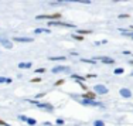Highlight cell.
<instances>
[{
  "mask_svg": "<svg viewBox=\"0 0 133 126\" xmlns=\"http://www.w3.org/2000/svg\"><path fill=\"white\" fill-rule=\"evenodd\" d=\"M62 17L59 13H55V14H41V16H37V20H50V21H57Z\"/></svg>",
  "mask_w": 133,
  "mask_h": 126,
  "instance_id": "1",
  "label": "cell"
},
{
  "mask_svg": "<svg viewBox=\"0 0 133 126\" xmlns=\"http://www.w3.org/2000/svg\"><path fill=\"white\" fill-rule=\"evenodd\" d=\"M93 92L96 95H106L108 94V88L103 85V84H98V85L93 86Z\"/></svg>",
  "mask_w": 133,
  "mask_h": 126,
  "instance_id": "2",
  "label": "cell"
},
{
  "mask_svg": "<svg viewBox=\"0 0 133 126\" xmlns=\"http://www.w3.org/2000/svg\"><path fill=\"white\" fill-rule=\"evenodd\" d=\"M48 26H57V27H67V29H72V27H75L74 24H70V23H62V21H48Z\"/></svg>",
  "mask_w": 133,
  "mask_h": 126,
  "instance_id": "3",
  "label": "cell"
},
{
  "mask_svg": "<svg viewBox=\"0 0 133 126\" xmlns=\"http://www.w3.org/2000/svg\"><path fill=\"white\" fill-rule=\"evenodd\" d=\"M51 71L54 74H59V72H70L71 68L70 67H65V65H57V67H54Z\"/></svg>",
  "mask_w": 133,
  "mask_h": 126,
  "instance_id": "4",
  "label": "cell"
},
{
  "mask_svg": "<svg viewBox=\"0 0 133 126\" xmlns=\"http://www.w3.org/2000/svg\"><path fill=\"white\" fill-rule=\"evenodd\" d=\"M81 103L85 105V106H102L101 102H96L93 99H81Z\"/></svg>",
  "mask_w": 133,
  "mask_h": 126,
  "instance_id": "5",
  "label": "cell"
},
{
  "mask_svg": "<svg viewBox=\"0 0 133 126\" xmlns=\"http://www.w3.org/2000/svg\"><path fill=\"white\" fill-rule=\"evenodd\" d=\"M58 3H82V4H91V0H58Z\"/></svg>",
  "mask_w": 133,
  "mask_h": 126,
  "instance_id": "6",
  "label": "cell"
},
{
  "mask_svg": "<svg viewBox=\"0 0 133 126\" xmlns=\"http://www.w3.org/2000/svg\"><path fill=\"white\" fill-rule=\"evenodd\" d=\"M95 98H96V94L93 91H88L85 94H82V99H93L95 101Z\"/></svg>",
  "mask_w": 133,
  "mask_h": 126,
  "instance_id": "7",
  "label": "cell"
},
{
  "mask_svg": "<svg viewBox=\"0 0 133 126\" xmlns=\"http://www.w3.org/2000/svg\"><path fill=\"white\" fill-rule=\"evenodd\" d=\"M119 94H120L123 98H126V99L132 96V91H130V89H127V88H122L120 91H119Z\"/></svg>",
  "mask_w": 133,
  "mask_h": 126,
  "instance_id": "8",
  "label": "cell"
},
{
  "mask_svg": "<svg viewBox=\"0 0 133 126\" xmlns=\"http://www.w3.org/2000/svg\"><path fill=\"white\" fill-rule=\"evenodd\" d=\"M0 43L6 47L7 50H12V48H13V43H12V41L6 40V38H3V37H0Z\"/></svg>",
  "mask_w": 133,
  "mask_h": 126,
  "instance_id": "9",
  "label": "cell"
},
{
  "mask_svg": "<svg viewBox=\"0 0 133 126\" xmlns=\"http://www.w3.org/2000/svg\"><path fill=\"white\" fill-rule=\"evenodd\" d=\"M13 40L17 41V43H31L33 38H29V37H14Z\"/></svg>",
  "mask_w": 133,
  "mask_h": 126,
  "instance_id": "10",
  "label": "cell"
},
{
  "mask_svg": "<svg viewBox=\"0 0 133 126\" xmlns=\"http://www.w3.org/2000/svg\"><path fill=\"white\" fill-rule=\"evenodd\" d=\"M98 60L102 61L103 64H115V60H113V58H109V57H99Z\"/></svg>",
  "mask_w": 133,
  "mask_h": 126,
  "instance_id": "11",
  "label": "cell"
},
{
  "mask_svg": "<svg viewBox=\"0 0 133 126\" xmlns=\"http://www.w3.org/2000/svg\"><path fill=\"white\" fill-rule=\"evenodd\" d=\"M38 108L41 109H47V110H52V105L51 103H35Z\"/></svg>",
  "mask_w": 133,
  "mask_h": 126,
  "instance_id": "12",
  "label": "cell"
},
{
  "mask_svg": "<svg viewBox=\"0 0 133 126\" xmlns=\"http://www.w3.org/2000/svg\"><path fill=\"white\" fill-rule=\"evenodd\" d=\"M31 65H33V63H31V61H27V63H20V64H18V68L27 69V68H30Z\"/></svg>",
  "mask_w": 133,
  "mask_h": 126,
  "instance_id": "13",
  "label": "cell"
},
{
  "mask_svg": "<svg viewBox=\"0 0 133 126\" xmlns=\"http://www.w3.org/2000/svg\"><path fill=\"white\" fill-rule=\"evenodd\" d=\"M123 35H127V37H130V38H133V31H130V30H123V29H120L119 30Z\"/></svg>",
  "mask_w": 133,
  "mask_h": 126,
  "instance_id": "14",
  "label": "cell"
},
{
  "mask_svg": "<svg viewBox=\"0 0 133 126\" xmlns=\"http://www.w3.org/2000/svg\"><path fill=\"white\" fill-rule=\"evenodd\" d=\"M34 33L35 34H40V33H50V29H35Z\"/></svg>",
  "mask_w": 133,
  "mask_h": 126,
  "instance_id": "15",
  "label": "cell"
},
{
  "mask_svg": "<svg viewBox=\"0 0 133 126\" xmlns=\"http://www.w3.org/2000/svg\"><path fill=\"white\" fill-rule=\"evenodd\" d=\"M72 78H74V79H78L79 82H84V79H85L84 77H79V75H76V74H72Z\"/></svg>",
  "mask_w": 133,
  "mask_h": 126,
  "instance_id": "16",
  "label": "cell"
},
{
  "mask_svg": "<svg viewBox=\"0 0 133 126\" xmlns=\"http://www.w3.org/2000/svg\"><path fill=\"white\" fill-rule=\"evenodd\" d=\"M50 60L51 61H64L65 57H50Z\"/></svg>",
  "mask_w": 133,
  "mask_h": 126,
  "instance_id": "17",
  "label": "cell"
},
{
  "mask_svg": "<svg viewBox=\"0 0 133 126\" xmlns=\"http://www.w3.org/2000/svg\"><path fill=\"white\" fill-rule=\"evenodd\" d=\"M72 38H74V40H78V41H82V40H84V37H82V35H79V34H74V35H72Z\"/></svg>",
  "mask_w": 133,
  "mask_h": 126,
  "instance_id": "18",
  "label": "cell"
},
{
  "mask_svg": "<svg viewBox=\"0 0 133 126\" xmlns=\"http://www.w3.org/2000/svg\"><path fill=\"white\" fill-rule=\"evenodd\" d=\"M93 126H105V123L102 120H95V122H93Z\"/></svg>",
  "mask_w": 133,
  "mask_h": 126,
  "instance_id": "19",
  "label": "cell"
},
{
  "mask_svg": "<svg viewBox=\"0 0 133 126\" xmlns=\"http://www.w3.org/2000/svg\"><path fill=\"white\" fill-rule=\"evenodd\" d=\"M113 72H115L116 75H120V74H123L125 71H123V68H116L115 71H113Z\"/></svg>",
  "mask_w": 133,
  "mask_h": 126,
  "instance_id": "20",
  "label": "cell"
},
{
  "mask_svg": "<svg viewBox=\"0 0 133 126\" xmlns=\"http://www.w3.org/2000/svg\"><path fill=\"white\" fill-rule=\"evenodd\" d=\"M27 123H29V125H31V126H34L35 123H37V120H35V119H31V118H29V120H27Z\"/></svg>",
  "mask_w": 133,
  "mask_h": 126,
  "instance_id": "21",
  "label": "cell"
},
{
  "mask_svg": "<svg viewBox=\"0 0 133 126\" xmlns=\"http://www.w3.org/2000/svg\"><path fill=\"white\" fill-rule=\"evenodd\" d=\"M18 119L23 120V122H27V120H29V118H27V116H24V115H20V116H18Z\"/></svg>",
  "mask_w": 133,
  "mask_h": 126,
  "instance_id": "22",
  "label": "cell"
},
{
  "mask_svg": "<svg viewBox=\"0 0 133 126\" xmlns=\"http://www.w3.org/2000/svg\"><path fill=\"white\" fill-rule=\"evenodd\" d=\"M64 84V79H58L57 82H55V86H61Z\"/></svg>",
  "mask_w": 133,
  "mask_h": 126,
  "instance_id": "23",
  "label": "cell"
},
{
  "mask_svg": "<svg viewBox=\"0 0 133 126\" xmlns=\"http://www.w3.org/2000/svg\"><path fill=\"white\" fill-rule=\"evenodd\" d=\"M35 72L37 74H43V72H45V68H38V69H35Z\"/></svg>",
  "mask_w": 133,
  "mask_h": 126,
  "instance_id": "24",
  "label": "cell"
},
{
  "mask_svg": "<svg viewBox=\"0 0 133 126\" xmlns=\"http://www.w3.org/2000/svg\"><path fill=\"white\" fill-rule=\"evenodd\" d=\"M89 33H91L89 30H81V31H79V35L81 34H89Z\"/></svg>",
  "mask_w": 133,
  "mask_h": 126,
  "instance_id": "25",
  "label": "cell"
},
{
  "mask_svg": "<svg viewBox=\"0 0 133 126\" xmlns=\"http://www.w3.org/2000/svg\"><path fill=\"white\" fill-rule=\"evenodd\" d=\"M43 96H45V92H41V94H37V95H35V98H43Z\"/></svg>",
  "mask_w": 133,
  "mask_h": 126,
  "instance_id": "26",
  "label": "cell"
},
{
  "mask_svg": "<svg viewBox=\"0 0 133 126\" xmlns=\"http://www.w3.org/2000/svg\"><path fill=\"white\" fill-rule=\"evenodd\" d=\"M81 61H84V63H91V64H95V61H93V60H81Z\"/></svg>",
  "mask_w": 133,
  "mask_h": 126,
  "instance_id": "27",
  "label": "cell"
},
{
  "mask_svg": "<svg viewBox=\"0 0 133 126\" xmlns=\"http://www.w3.org/2000/svg\"><path fill=\"white\" fill-rule=\"evenodd\" d=\"M3 82H6V84H7V78H3V77H0V84H3Z\"/></svg>",
  "mask_w": 133,
  "mask_h": 126,
  "instance_id": "28",
  "label": "cell"
},
{
  "mask_svg": "<svg viewBox=\"0 0 133 126\" xmlns=\"http://www.w3.org/2000/svg\"><path fill=\"white\" fill-rule=\"evenodd\" d=\"M0 125H1V126H10L9 123H6L4 120H1V119H0Z\"/></svg>",
  "mask_w": 133,
  "mask_h": 126,
  "instance_id": "29",
  "label": "cell"
},
{
  "mask_svg": "<svg viewBox=\"0 0 133 126\" xmlns=\"http://www.w3.org/2000/svg\"><path fill=\"white\" fill-rule=\"evenodd\" d=\"M119 18H127L129 17V14H120V16H118Z\"/></svg>",
  "mask_w": 133,
  "mask_h": 126,
  "instance_id": "30",
  "label": "cell"
},
{
  "mask_svg": "<svg viewBox=\"0 0 133 126\" xmlns=\"http://www.w3.org/2000/svg\"><path fill=\"white\" fill-rule=\"evenodd\" d=\"M40 78H34V79H31V82H40Z\"/></svg>",
  "mask_w": 133,
  "mask_h": 126,
  "instance_id": "31",
  "label": "cell"
},
{
  "mask_svg": "<svg viewBox=\"0 0 133 126\" xmlns=\"http://www.w3.org/2000/svg\"><path fill=\"white\" fill-rule=\"evenodd\" d=\"M57 123H58V125H62L64 120H62V119H58V120H57Z\"/></svg>",
  "mask_w": 133,
  "mask_h": 126,
  "instance_id": "32",
  "label": "cell"
},
{
  "mask_svg": "<svg viewBox=\"0 0 133 126\" xmlns=\"http://www.w3.org/2000/svg\"><path fill=\"white\" fill-rule=\"evenodd\" d=\"M79 85H81L84 89H87V86H85V84H84V82H79Z\"/></svg>",
  "mask_w": 133,
  "mask_h": 126,
  "instance_id": "33",
  "label": "cell"
},
{
  "mask_svg": "<svg viewBox=\"0 0 133 126\" xmlns=\"http://www.w3.org/2000/svg\"><path fill=\"white\" fill-rule=\"evenodd\" d=\"M115 1H127V0H115Z\"/></svg>",
  "mask_w": 133,
  "mask_h": 126,
  "instance_id": "34",
  "label": "cell"
},
{
  "mask_svg": "<svg viewBox=\"0 0 133 126\" xmlns=\"http://www.w3.org/2000/svg\"><path fill=\"white\" fill-rule=\"evenodd\" d=\"M129 63H130V64H132V65H133V61H129Z\"/></svg>",
  "mask_w": 133,
  "mask_h": 126,
  "instance_id": "35",
  "label": "cell"
},
{
  "mask_svg": "<svg viewBox=\"0 0 133 126\" xmlns=\"http://www.w3.org/2000/svg\"><path fill=\"white\" fill-rule=\"evenodd\" d=\"M130 29H132V30H133V26H130Z\"/></svg>",
  "mask_w": 133,
  "mask_h": 126,
  "instance_id": "36",
  "label": "cell"
},
{
  "mask_svg": "<svg viewBox=\"0 0 133 126\" xmlns=\"http://www.w3.org/2000/svg\"><path fill=\"white\" fill-rule=\"evenodd\" d=\"M132 77H133V72H132Z\"/></svg>",
  "mask_w": 133,
  "mask_h": 126,
  "instance_id": "37",
  "label": "cell"
}]
</instances>
